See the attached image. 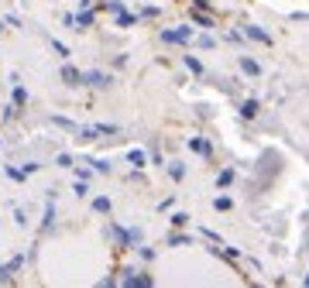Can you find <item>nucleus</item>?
I'll use <instances>...</instances> for the list:
<instances>
[{
  "label": "nucleus",
  "instance_id": "f257e3e1",
  "mask_svg": "<svg viewBox=\"0 0 309 288\" xmlns=\"http://www.w3.org/2000/svg\"><path fill=\"white\" fill-rule=\"evenodd\" d=\"M240 113H244V117H254V113H258V103H254V100H247V103L240 107Z\"/></svg>",
  "mask_w": 309,
  "mask_h": 288
}]
</instances>
